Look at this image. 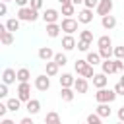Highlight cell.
<instances>
[{"label": "cell", "mask_w": 124, "mask_h": 124, "mask_svg": "<svg viewBox=\"0 0 124 124\" xmlns=\"http://www.w3.org/2000/svg\"><path fill=\"white\" fill-rule=\"evenodd\" d=\"M60 29H62L64 33H68V35H74V33L78 31V19H74V17H64L62 23H60Z\"/></svg>", "instance_id": "cell-5"}, {"label": "cell", "mask_w": 124, "mask_h": 124, "mask_svg": "<svg viewBox=\"0 0 124 124\" xmlns=\"http://www.w3.org/2000/svg\"><path fill=\"white\" fill-rule=\"evenodd\" d=\"M6 107H8V110H10V112H17V110L21 108V101H19L17 97H12V99H8V101H6Z\"/></svg>", "instance_id": "cell-21"}, {"label": "cell", "mask_w": 124, "mask_h": 124, "mask_svg": "<svg viewBox=\"0 0 124 124\" xmlns=\"http://www.w3.org/2000/svg\"><path fill=\"white\" fill-rule=\"evenodd\" d=\"M16 78H17V81H29L31 72H29L27 68H19V70L16 72Z\"/></svg>", "instance_id": "cell-25"}, {"label": "cell", "mask_w": 124, "mask_h": 124, "mask_svg": "<svg viewBox=\"0 0 124 124\" xmlns=\"http://www.w3.org/2000/svg\"><path fill=\"white\" fill-rule=\"evenodd\" d=\"M58 68H60V66H58L54 60H46V62H45V70H46V76H48V78L56 76V74H58Z\"/></svg>", "instance_id": "cell-20"}, {"label": "cell", "mask_w": 124, "mask_h": 124, "mask_svg": "<svg viewBox=\"0 0 124 124\" xmlns=\"http://www.w3.org/2000/svg\"><path fill=\"white\" fill-rule=\"evenodd\" d=\"M79 39H81V41H89V43H93V31H89V29L79 31Z\"/></svg>", "instance_id": "cell-33"}, {"label": "cell", "mask_w": 124, "mask_h": 124, "mask_svg": "<svg viewBox=\"0 0 124 124\" xmlns=\"http://www.w3.org/2000/svg\"><path fill=\"white\" fill-rule=\"evenodd\" d=\"M58 79H60V87H72V85H74V79H76V78H74L72 74H62V76H60Z\"/></svg>", "instance_id": "cell-23"}, {"label": "cell", "mask_w": 124, "mask_h": 124, "mask_svg": "<svg viewBox=\"0 0 124 124\" xmlns=\"http://www.w3.org/2000/svg\"><path fill=\"white\" fill-rule=\"evenodd\" d=\"M4 31H6V25H4V23H0V35H2Z\"/></svg>", "instance_id": "cell-49"}, {"label": "cell", "mask_w": 124, "mask_h": 124, "mask_svg": "<svg viewBox=\"0 0 124 124\" xmlns=\"http://www.w3.org/2000/svg\"><path fill=\"white\" fill-rule=\"evenodd\" d=\"M112 56H114V58H122V60H124V45L114 46V48H112Z\"/></svg>", "instance_id": "cell-34"}, {"label": "cell", "mask_w": 124, "mask_h": 124, "mask_svg": "<svg viewBox=\"0 0 124 124\" xmlns=\"http://www.w3.org/2000/svg\"><path fill=\"white\" fill-rule=\"evenodd\" d=\"M93 21V10H89V8H83L81 12H78V23H83V25H87V23H91Z\"/></svg>", "instance_id": "cell-10"}, {"label": "cell", "mask_w": 124, "mask_h": 124, "mask_svg": "<svg viewBox=\"0 0 124 124\" xmlns=\"http://www.w3.org/2000/svg\"><path fill=\"white\" fill-rule=\"evenodd\" d=\"M97 4H99V0H83V6H85V8H89V10H93Z\"/></svg>", "instance_id": "cell-40"}, {"label": "cell", "mask_w": 124, "mask_h": 124, "mask_svg": "<svg viewBox=\"0 0 124 124\" xmlns=\"http://www.w3.org/2000/svg\"><path fill=\"white\" fill-rule=\"evenodd\" d=\"M25 108H27V112L33 116V114H37V112L41 110V103H39L37 99H29V101L25 103Z\"/></svg>", "instance_id": "cell-17"}, {"label": "cell", "mask_w": 124, "mask_h": 124, "mask_svg": "<svg viewBox=\"0 0 124 124\" xmlns=\"http://www.w3.org/2000/svg\"><path fill=\"white\" fill-rule=\"evenodd\" d=\"M29 6L33 10H41L43 8V0H29Z\"/></svg>", "instance_id": "cell-38"}, {"label": "cell", "mask_w": 124, "mask_h": 124, "mask_svg": "<svg viewBox=\"0 0 124 124\" xmlns=\"http://www.w3.org/2000/svg\"><path fill=\"white\" fill-rule=\"evenodd\" d=\"M91 79H93V85H95L97 89H99V87H107V83H108V78H107V74H103V72H101V74H93Z\"/></svg>", "instance_id": "cell-12"}, {"label": "cell", "mask_w": 124, "mask_h": 124, "mask_svg": "<svg viewBox=\"0 0 124 124\" xmlns=\"http://www.w3.org/2000/svg\"><path fill=\"white\" fill-rule=\"evenodd\" d=\"M19 124H33V118H31V116H25V118L19 120Z\"/></svg>", "instance_id": "cell-44"}, {"label": "cell", "mask_w": 124, "mask_h": 124, "mask_svg": "<svg viewBox=\"0 0 124 124\" xmlns=\"http://www.w3.org/2000/svg\"><path fill=\"white\" fill-rule=\"evenodd\" d=\"M2 81H4L6 85H12V83H16V81H17V78H16V70H12V68H6V70H4V74H2Z\"/></svg>", "instance_id": "cell-11"}, {"label": "cell", "mask_w": 124, "mask_h": 124, "mask_svg": "<svg viewBox=\"0 0 124 124\" xmlns=\"http://www.w3.org/2000/svg\"><path fill=\"white\" fill-rule=\"evenodd\" d=\"M118 120H120V122H124V107H120V108H118Z\"/></svg>", "instance_id": "cell-45"}, {"label": "cell", "mask_w": 124, "mask_h": 124, "mask_svg": "<svg viewBox=\"0 0 124 124\" xmlns=\"http://www.w3.org/2000/svg\"><path fill=\"white\" fill-rule=\"evenodd\" d=\"M14 2H16V4L19 6V8H21V6H27V4H29V0H14Z\"/></svg>", "instance_id": "cell-46"}, {"label": "cell", "mask_w": 124, "mask_h": 124, "mask_svg": "<svg viewBox=\"0 0 124 124\" xmlns=\"http://www.w3.org/2000/svg\"><path fill=\"white\" fill-rule=\"evenodd\" d=\"M48 87H50V78H48L46 74H41V76L35 78V89H39V91H46Z\"/></svg>", "instance_id": "cell-7"}, {"label": "cell", "mask_w": 124, "mask_h": 124, "mask_svg": "<svg viewBox=\"0 0 124 124\" xmlns=\"http://www.w3.org/2000/svg\"><path fill=\"white\" fill-rule=\"evenodd\" d=\"M76 45H78V48H79L81 52H87V50H89V46H91V43H89V41H81V39H79Z\"/></svg>", "instance_id": "cell-35"}, {"label": "cell", "mask_w": 124, "mask_h": 124, "mask_svg": "<svg viewBox=\"0 0 124 124\" xmlns=\"http://www.w3.org/2000/svg\"><path fill=\"white\" fill-rule=\"evenodd\" d=\"M37 56H39L41 60H45V62H46V60H50V58L54 56V50H52L50 46H41V48H39V52H37Z\"/></svg>", "instance_id": "cell-19"}, {"label": "cell", "mask_w": 124, "mask_h": 124, "mask_svg": "<svg viewBox=\"0 0 124 124\" xmlns=\"http://www.w3.org/2000/svg\"><path fill=\"white\" fill-rule=\"evenodd\" d=\"M114 93H116V95H124V85H122L120 81L114 85Z\"/></svg>", "instance_id": "cell-41"}, {"label": "cell", "mask_w": 124, "mask_h": 124, "mask_svg": "<svg viewBox=\"0 0 124 124\" xmlns=\"http://www.w3.org/2000/svg\"><path fill=\"white\" fill-rule=\"evenodd\" d=\"M2 124H14V120H10V118H4V120H2Z\"/></svg>", "instance_id": "cell-48"}, {"label": "cell", "mask_w": 124, "mask_h": 124, "mask_svg": "<svg viewBox=\"0 0 124 124\" xmlns=\"http://www.w3.org/2000/svg\"><path fill=\"white\" fill-rule=\"evenodd\" d=\"M110 103H99V107H97V114L101 116V118H108L110 116V107H108Z\"/></svg>", "instance_id": "cell-22"}, {"label": "cell", "mask_w": 124, "mask_h": 124, "mask_svg": "<svg viewBox=\"0 0 124 124\" xmlns=\"http://www.w3.org/2000/svg\"><path fill=\"white\" fill-rule=\"evenodd\" d=\"M0 46H2V43H0Z\"/></svg>", "instance_id": "cell-53"}, {"label": "cell", "mask_w": 124, "mask_h": 124, "mask_svg": "<svg viewBox=\"0 0 124 124\" xmlns=\"http://www.w3.org/2000/svg\"><path fill=\"white\" fill-rule=\"evenodd\" d=\"M85 120H87V124H99V122H101V116H99L97 112H93V114H89Z\"/></svg>", "instance_id": "cell-36"}, {"label": "cell", "mask_w": 124, "mask_h": 124, "mask_svg": "<svg viewBox=\"0 0 124 124\" xmlns=\"http://www.w3.org/2000/svg\"><path fill=\"white\" fill-rule=\"evenodd\" d=\"M72 4H74V6H78V4H83V0H72Z\"/></svg>", "instance_id": "cell-50"}, {"label": "cell", "mask_w": 124, "mask_h": 124, "mask_svg": "<svg viewBox=\"0 0 124 124\" xmlns=\"http://www.w3.org/2000/svg\"><path fill=\"white\" fill-rule=\"evenodd\" d=\"M45 122H46V124H58V122H60V116H58L56 112H48V114L45 116Z\"/></svg>", "instance_id": "cell-32"}, {"label": "cell", "mask_w": 124, "mask_h": 124, "mask_svg": "<svg viewBox=\"0 0 124 124\" xmlns=\"http://www.w3.org/2000/svg\"><path fill=\"white\" fill-rule=\"evenodd\" d=\"M52 60H54L58 66H66V64H68V58H66V54H64V52H56V54L52 56Z\"/></svg>", "instance_id": "cell-29"}, {"label": "cell", "mask_w": 124, "mask_h": 124, "mask_svg": "<svg viewBox=\"0 0 124 124\" xmlns=\"http://www.w3.org/2000/svg\"><path fill=\"white\" fill-rule=\"evenodd\" d=\"M60 2V6H66V4H72V0H58Z\"/></svg>", "instance_id": "cell-47"}, {"label": "cell", "mask_w": 124, "mask_h": 124, "mask_svg": "<svg viewBox=\"0 0 124 124\" xmlns=\"http://www.w3.org/2000/svg\"><path fill=\"white\" fill-rule=\"evenodd\" d=\"M87 64H91V66H97V64H101V56H99V52H89L87 50Z\"/></svg>", "instance_id": "cell-27"}, {"label": "cell", "mask_w": 124, "mask_h": 124, "mask_svg": "<svg viewBox=\"0 0 124 124\" xmlns=\"http://www.w3.org/2000/svg\"><path fill=\"white\" fill-rule=\"evenodd\" d=\"M6 29L12 31V33H16V31L19 29V19H17V17H10V19L6 21Z\"/></svg>", "instance_id": "cell-26"}, {"label": "cell", "mask_w": 124, "mask_h": 124, "mask_svg": "<svg viewBox=\"0 0 124 124\" xmlns=\"http://www.w3.org/2000/svg\"><path fill=\"white\" fill-rule=\"evenodd\" d=\"M17 19L19 21H37L39 19V10H33L29 4L21 6L19 12H17Z\"/></svg>", "instance_id": "cell-1"}, {"label": "cell", "mask_w": 124, "mask_h": 124, "mask_svg": "<svg viewBox=\"0 0 124 124\" xmlns=\"http://www.w3.org/2000/svg\"><path fill=\"white\" fill-rule=\"evenodd\" d=\"M58 17H60V14H58V10H54V8H46V10L43 12V19H45V23H56Z\"/></svg>", "instance_id": "cell-9"}, {"label": "cell", "mask_w": 124, "mask_h": 124, "mask_svg": "<svg viewBox=\"0 0 124 124\" xmlns=\"http://www.w3.org/2000/svg\"><path fill=\"white\" fill-rule=\"evenodd\" d=\"M101 25H103L105 29H114V27H116V17L110 16V14L101 16Z\"/></svg>", "instance_id": "cell-13"}, {"label": "cell", "mask_w": 124, "mask_h": 124, "mask_svg": "<svg viewBox=\"0 0 124 124\" xmlns=\"http://www.w3.org/2000/svg\"><path fill=\"white\" fill-rule=\"evenodd\" d=\"M62 48H64V50H74V48H76V39H74V35H68V33H66V37H62Z\"/></svg>", "instance_id": "cell-18"}, {"label": "cell", "mask_w": 124, "mask_h": 124, "mask_svg": "<svg viewBox=\"0 0 124 124\" xmlns=\"http://www.w3.org/2000/svg\"><path fill=\"white\" fill-rule=\"evenodd\" d=\"M0 43H2V46H8V45H12V43H14V33L6 29V31L0 35Z\"/></svg>", "instance_id": "cell-24"}, {"label": "cell", "mask_w": 124, "mask_h": 124, "mask_svg": "<svg viewBox=\"0 0 124 124\" xmlns=\"http://www.w3.org/2000/svg\"><path fill=\"white\" fill-rule=\"evenodd\" d=\"M74 97H76V91H74L72 87H62V89H60V99H62L64 103H72Z\"/></svg>", "instance_id": "cell-15"}, {"label": "cell", "mask_w": 124, "mask_h": 124, "mask_svg": "<svg viewBox=\"0 0 124 124\" xmlns=\"http://www.w3.org/2000/svg\"><path fill=\"white\" fill-rule=\"evenodd\" d=\"M97 46H99V48H103V46H112V39H110L108 35H103V37L97 39Z\"/></svg>", "instance_id": "cell-28"}, {"label": "cell", "mask_w": 124, "mask_h": 124, "mask_svg": "<svg viewBox=\"0 0 124 124\" xmlns=\"http://www.w3.org/2000/svg\"><path fill=\"white\" fill-rule=\"evenodd\" d=\"M6 97H8V85L2 81L0 83V99H6Z\"/></svg>", "instance_id": "cell-39"}, {"label": "cell", "mask_w": 124, "mask_h": 124, "mask_svg": "<svg viewBox=\"0 0 124 124\" xmlns=\"http://www.w3.org/2000/svg\"><path fill=\"white\" fill-rule=\"evenodd\" d=\"M120 83H122V85H124V74H122V78H120Z\"/></svg>", "instance_id": "cell-51"}, {"label": "cell", "mask_w": 124, "mask_h": 124, "mask_svg": "<svg viewBox=\"0 0 124 124\" xmlns=\"http://www.w3.org/2000/svg\"><path fill=\"white\" fill-rule=\"evenodd\" d=\"M2 2H6V4H8V2H12V0H2Z\"/></svg>", "instance_id": "cell-52"}, {"label": "cell", "mask_w": 124, "mask_h": 124, "mask_svg": "<svg viewBox=\"0 0 124 124\" xmlns=\"http://www.w3.org/2000/svg\"><path fill=\"white\" fill-rule=\"evenodd\" d=\"M114 68H116V72H122L124 70V60L122 58H114Z\"/></svg>", "instance_id": "cell-37"}, {"label": "cell", "mask_w": 124, "mask_h": 124, "mask_svg": "<svg viewBox=\"0 0 124 124\" xmlns=\"http://www.w3.org/2000/svg\"><path fill=\"white\" fill-rule=\"evenodd\" d=\"M6 14H8V6H6V2L0 0V16H6Z\"/></svg>", "instance_id": "cell-42"}, {"label": "cell", "mask_w": 124, "mask_h": 124, "mask_svg": "<svg viewBox=\"0 0 124 124\" xmlns=\"http://www.w3.org/2000/svg\"><path fill=\"white\" fill-rule=\"evenodd\" d=\"M6 112H8V107H6V103H2V101H0V118H2Z\"/></svg>", "instance_id": "cell-43"}, {"label": "cell", "mask_w": 124, "mask_h": 124, "mask_svg": "<svg viewBox=\"0 0 124 124\" xmlns=\"http://www.w3.org/2000/svg\"><path fill=\"white\" fill-rule=\"evenodd\" d=\"M17 99L21 103H27L31 99V85H29V81H19V85H17Z\"/></svg>", "instance_id": "cell-4"}, {"label": "cell", "mask_w": 124, "mask_h": 124, "mask_svg": "<svg viewBox=\"0 0 124 124\" xmlns=\"http://www.w3.org/2000/svg\"><path fill=\"white\" fill-rule=\"evenodd\" d=\"M101 68H103V74L110 76V74H116V68H114V60L112 58H107L101 62Z\"/></svg>", "instance_id": "cell-14"}, {"label": "cell", "mask_w": 124, "mask_h": 124, "mask_svg": "<svg viewBox=\"0 0 124 124\" xmlns=\"http://www.w3.org/2000/svg\"><path fill=\"white\" fill-rule=\"evenodd\" d=\"M95 10H97L99 16L110 14V12H112V0H99V4L95 6Z\"/></svg>", "instance_id": "cell-8"}, {"label": "cell", "mask_w": 124, "mask_h": 124, "mask_svg": "<svg viewBox=\"0 0 124 124\" xmlns=\"http://www.w3.org/2000/svg\"><path fill=\"white\" fill-rule=\"evenodd\" d=\"M99 56H101L103 60L112 58V46H103V48H99Z\"/></svg>", "instance_id": "cell-31"}, {"label": "cell", "mask_w": 124, "mask_h": 124, "mask_svg": "<svg viewBox=\"0 0 124 124\" xmlns=\"http://www.w3.org/2000/svg\"><path fill=\"white\" fill-rule=\"evenodd\" d=\"M60 23L56 21V23H46V35L50 37V39H56L58 35H60Z\"/></svg>", "instance_id": "cell-16"}, {"label": "cell", "mask_w": 124, "mask_h": 124, "mask_svg": "<svg viewBox=\"0 0 124 124\" xmlns=\"http://www.w3.org/2000/svg\"><path fill=\"white\" fill-rule=\"evenodd\" d=\"M74 14H76V6H74V4H66V6H62V16L72 17Z\"/></svg>", "instance_id": "cell-30"}, {"label": "cell", "mask_w": 124, "mask_h": 124, "mask_svg": "<svg viewBox=\"0 0 124 124\" xmlns=\"http://www.w3.org/2000/svg\"><path fill=\"white\" fill-rule=\"evenodd\" d=\"M116 99V93L114 89H107V87H99L97 93H95V101L97 103H112Z\"/></svg>", "instance_id": "cell-3"}, {"label": "cell", "mask_w": 124, "mask_h": 124, "mask_svg": "<svg viewBox=\"0 0 124 124\" xmlns=\"http://www.w3.org/2000/svg\"><path fill=\"white\" fill-rule=\"evenodd\" d=\"M74 68H76L78 76H83V78H87V79H91V78H93V74H95L93 66H91V64H87V60H76Z\"/></svg>", "instance_id": "cell-2"}, {"label": "cell", "mask_w": 124, "mask_h": 124, "mask_svg": "<svg viewBox=\"0 0 124 124\" xmlns=\"http://www.w3.org/2000/svg\"><path fill=\"white\" fill-rule=\"evenodd\" d=\"M74 91L76 93H87V89H89V81H87V78H83V76H78L76 79H74Z\"/></svg>", "instance_id": "cell-6"}]
</instances>
